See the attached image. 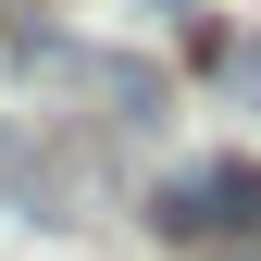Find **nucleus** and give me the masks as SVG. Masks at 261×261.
<instances>
[{
	"label": "nucleus",
	"instance_id": "f257e3e1",
	"mask_svg": "<svg viewBox=\"0 0 261 261\" xmlns=\"http://www.w3.org/2000/svg\"><path fill=\"white\" fill-rule=\"evenodd\" d=\"M162 237H187V249H212V237H261V162H199V174H174L149 199Z\"/></svg>",
	"mask_w": 261,
	"mask_h": 261
}]
</instances>
